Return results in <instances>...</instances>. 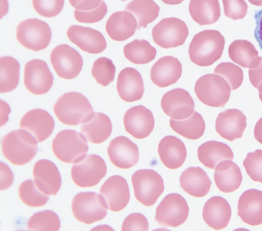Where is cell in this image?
Instances as JSON below:
<instances>
[{
	"mask_svg": "<svg viewBox=\"0 0 262 231\" xmlns=\"http://www.w3.org/2000/svg\"><path fill=\"white\" fill-rule=\"evenodd\" d=\"M125 10L132 13L138 21V29L146 28L158 16L160 7L153 0H133Z\"/></svg>",
	"mask_w": 262,
	"mask_h": 231,
	"instance_id": "e575fe53",
	"label": "cell"
},
{
	"mask_svg": "<svg viewBox=\"0 0 262 231\" xmlns=\"http://www.w3.org/2000/svg\"><path fill=\"white\" fill-rule=\"evenodd\" d=\"M112 125L110 118L102 113H95L89 121L81 126L80 132L88 141L99 144L105 141L111 135Z\"/></svg>",
	"mask_w": 262,
	"mask_h": 231,
	"instance_id": "1f68e13d",
	"label": "cell"
},
{
	"mask_svg": "<svg viewBox=\"0 0 262 231\" xmlns=\"http://www.w3.org/2000/svg\"><path fill=\"white\" fill-rule=\"evenodd\" d=\"M214 73L224 78L230 85L232 91L238 89L241 86L244 79L243 70L231 62L220 64L215 68Z\"/></svg>",
	"mask_w": 262,
	"mask_h": 231,
	"instance_id": "60d3db41",
	"label": "cell"
},
{
	"mask_svg": "<svg viewBox=\"0 0 262 231\" xmlns=\"http://www.w3.org/2000/svg\"><path fill=\"white\" fill-rule=\"evenodd\" d=\"M32 5L35 11L41 16L52 17L61 12L64 0H32Z\"/></svg>",
	"mask_w": 262,
	"mask_h": 231,
	"instance_id": "7bdbcfd3",
	"label": "cell"
},
{
	"mask_svg": "<svg viewBox=\"0 0 262 231\" xmlns=\"http://www.w3.org/2000/svg\"><path fill=\"white\" fill-rule=\"evenodd\" d=\"M254 19L256 23L254 37L262 50V9L255 11Z\"/></svg>",
	"mask_w": 262,
	"mask_h": 231,
	"instance_id": "681fc988",
	"label": "cell"
},
{
	"mask_svg": "<svg viewBox=\"0 0 262 231\" xmlns=\"http://www.w3.org/2000/svg\"><path fill=\"white\" fill-rule=\"evenodd\" d=\"M1 190H4L7 189L11 185L13 176L10 168L2 162H1Z\"/></svg>",
	"mask_w": 262,
	"mask_h": 231,
	"instance_id": "c3c4849f",
	"label": "cell"
},
{
	"mask_svg": "<svg viewBox=\"0 0 262 231\" xmlns=\"http://www.w3.org/2000/svg\"><path fill=\"white\" fill-rule=\"evenodd\" d=\"M50 60L57 75L66 79L75 78L80 72L83 65L81 55L66 44L60 45L52 51Z\"/></svg>",
	"mask_w": 262,
	"mask_h": 231,
	"instance_id": "7c38bea8",
	"label": "cell"
},
{
	"mask_svg": "<svg viewBox=\"0 0 262 231\" xmlns=\"http://www.w3.org/2000/svg\"><path fill=\"white\" fill-rule=\"evenodd\" d=\"M169 124L175 132L190 140L200 138L205 130V123L203 117L195 111L187 118L183 120L170 119Z\"/></svg>",
	"mask_w": 262,
	"mask_h": 231,
	"instance_id": "836d02e7",
	"label": "cell"
},
{
	"mask_svg": "<svg viewBox=\"0 0 262 231\" xmlns=\"http://www.w3.org/2000/svg\"><path fill=\"white\" fill-rule=\"evenodd\" d=\"M100 193L105 198L109 209L115 212L123 209L130 199L128 183L118 175L110 177L101 187Z\"/></svg>",
	"mask_w": 262,
	"mask_h": 231,
	"instance_id": "ac0fdd59",
	"label": "cell"
},
{
	"mask_svg": "<svg viewBox=\"0 0 262 231\" xmlns=\"http://www.w3.org/2000/svg\"><path fill=\"white\" fill-rule=\"evenodd\" d=\"M2 151L11 163L23 165L34 157L38 151L37 143L30 133L18 130L10 132L3 138Z\"/></svg>",
	"mask_w": 262,
	"mask_h": 231,
	"instance_id": "3957f363",
	"label": "cell"
},
{
	"mask_svg": "<svg viewBox=\"0 0 262 231\" xmlns=\"http://www.w3.org/2000/svg\"><path fill=\"white\" fill-rule=\"evenodd\" d=\"M75 218L86 224L102 220L107 214L105 200L94 192L80 193L74 198L71 205Z\"/></svg>",
	"mask_w": 262,
	"mask_h": 231,
	"instance_id": "52a82bcc",
	"label": "cell"
},
{
	"mask_svg": "<svg viewBox=\"0 0 262 231\" xmlns=\"http://www.w3.org/2000/svg\"><path fill=\"white\" fill-rule=\"evenodd\" d=\"M214 182L222 192L232 193L237 190L242 182V175L237 165L231 160H224L215 168Z\"/></svg>",
	"mask_w": 262,
	"mask_h": 231,
	"instance_id": "f1b7e54d",
	"label": "cell"
},
{
	"mask_svg": "<svg viewBox=\"0 0 262 231\" xmlns=\"http://www.w3.org/2000/svg\"><path fill=\"white\" fill-rule=\"evenodd\" d=\"M60 224V220L56 214L47 210L32 216L27 227L31 230H58Z\"/></svg>",
	"mask_w": 262,
	"mask_h": 231,
	"instance_id": "f35d334b",
	"label": "cell"
},
{
	"mask_svg": "<svg viewBox=\"0 0 262 231\" xmlns=\"http://www.w3.org/2000/svg\"><path fill=\"white\" fill-rule=\"evenodd\" d=\"M19 128L28 131L38 142H41L51 135L54 128V121L46 111L35 109L28 111L23 116Z\"/></svg>",
	"mask_w": 262,
	"mask_h": 231,
	"instance_id": "d6986e66",
	"label": "cell"
},
{
	"mask_svg": "<svg viewBox=\"0 0 262 231\" xmlns=\"http://www.w3.org/2000/svg\"><path fill=\"white\" fill-rule=\"evenodd\" d=\"M182 66L178 58L166 56L159 59L152 66L150 77L152 82L160 88L175 83L180 79Z\"/></svg>",
	"mask_w": 262,
	"mask_h": 231,
	"instance_id": "7402d4cb",
	"label": "cell"
},
{
	"mask_svg": "<svg viewBox=\"0 0 262 231\" xmlns=\"http://www.w3.org/2000/svg\"><path fill=\"white\" fill-rule=\"evenodd\" d=\"M117 90L119 97L125 102H132L141 99L144 92L141 75L133 68H124L118 75Z\"/></svg>",
	"mask_w": 262,
	"mask_h": 231,
	"instance_id": "603a6c76",
	"label": "cell"
},
{
	"mask_svg": "<svg viewBox=\"0 0 262 231\" xmlns=\"http://www.w3.org/2000/svg\"><path fill=\"white\" fill-rule=\"evenodd\" d=\"M246 126V116L235 109L226 110L220 113L215 121L216 132L221 137L230 141L241 138Z\"/></svg>",
	"mask_w": 262,
	"mask_h": 231,
	"instance_id": "ffe728a7",
	"label": "cell"
},
{
	"mask_svg": "<svg viewBox=\"0 0 262 231\" xmlns=\"http://www.w3.org/2000/svg\"><path fill=\"white\" fill-rule=\"evenodd\" d=\"M181 188L189 195L201 198L209 192L211 181L207 173L200 167H190L180 177Z\"/></svg>",
	"mask_w": 262,
	"mask_h": 231,
	"instance_id": "83f0119b",
	"label": "cell"
},
{
	"mask_svg": "<svg viewBox=\"0 0 262 231\" xmlns=\"http://www.w3.org/2000/svg\"><path fill=\"white\" fill-rule=\"evenodd\" d=\"M67 35L72 43L90 54L100 53L106 47L102 34L91 28L72 25L68 29Z\"/></svg>",
	"mask_w": 262,
	"mask_h": 231,
	"instance_id": "e0dca14e",
	"label": "cell"
},
{
	"mask_svg": "<svg viewBox=\"0 0 262 231\" xmlns=\"http://www.w3.org/2000/svg\"><path fill=\"white\" fill-rule=\"evenodd\" d=\"M138 29V23L130 12L121 11L114 13L106 22V31L114 40L124 41L132 37Z\"/></svg>",
	"mask_w": 262,
	"mask_h": 231,
	"instance_id": "4316f807",
	"label": "cell"
},
{
	"mask_svg": "<svg viewBox=\"0 0 262 231\" xmlns=\"http://www.w3.org/2000/svg\"><path fill=\"white\" fill-rule=\"evenodd\" d=\"M18 195L22 202L30 207L43 206L49 199L48 195L41 192L31 179L20 184Z\"/></svg>",
	"mask_w": 262,
	"mask_h": 231,
	"instance_id": "74e56055",
	"label": "cell"
},
{
	"mask_svg": "<svg viewBox=\"0 0 262 231\" xmlns=\"http://www.w3.org/2000/svg\"><path fill=\"white\" fill-rule=\"evenodd\" d=\"M248 1L251 4L257 6H262V0H248Z\"/></svg>",
	"mask_w": 262,
	"mask_h": 231,
	"instance_id": "db71d44e",
	"label": "cell"
},
{
	"mask_svg": "<svg viewBox=\"0 0 262 231\" xmlns=\"http://www.w3.org/2000/svg\"><path fill=\"white\" fill-rule=\"evenodd\" d=\"M71 5L76 9L89 11L95 9L101 3V0H69Z\"/></svg>",
	"mask_w": 262,
	"mask_h": 231,
	"instance_id": "7dc6e473",
	"label": "cell"
},
{
	"mask_svg": "<svg viewBox=\"0 0 262 231\" xmlns=\"http://www.w3.org/2000/svg\"><path fill=\"white\" fill-rule=\"evenodd\" d=\"M161 106L163 112L172 119L183 120L193 114L194 102L186 90L176 88L163 95Z\"/></svg>",
	"mask_w": 262,
	"mask_h": 231,
	"instance_id": "5bb4252c",
	"label": "cell"
},
{
	"mask_svg": "<svg viewBox=\"0 0 262 231\" xmlns=\"http://www.w3.org/2000/svg\"><path fill=\"white\" fill-rule=\"evenodd\" d=\"M243 165L252 180L262 183V150L249 153L243 161Z\"/></svg>",
	"mask_w": 262,
	"mask_h": 231,
	"instance_id": "b9f144b4",
	"label": "cell"
},
{
	"mask_svg": "<svg viewBox=\"0 0 262 231\" xmlns=\"http://www.w3.org/2000/svg\"><path fill=\"white\" fill-rule=\"evenodd\" d=\"M58 120L69 125H77L89 121L95 113L89 100L83 94L71 92L63 94L54 106Z\"/></svg>",
	"mask_w": 262,
	"mask_h": 231,
	"instance_id": "7a4b0ae2",
	"label": "cell"
},
{
	"mask_svg": "<svg viewBox=\"0 0 262 231\" xmlns=\"http://www.w3.org/2000/svg\"><path fill=\"white\" fill-rule=\"evenodd\" d=\"M115 72L116 68L112 60L105 57L96 60L91 71L97 82L104 87L114 80Z\"/></svg>",
	"mask_w": 262,
	"mask_h": 231,
	"instance_id": "ab89813d",
	"label": "cell"
},
{
	"mask_svg": "<svg viewBox=\"0 0 262 231\" xmlns=\"http://www.w3.org/2000/svg\"><path fill=\"white\" fill-rule=\"evenodd\" d=\"M224 14L233 20L244 18L247 12L248 5L245 0H222Z\"/></svg>",
	"mask_w": 262,
	"mask_h": 231,
	"instance_id": "f6af8a7d",
	"label": "cell"
},
{
	"mask_svg": "<svg viewBox=\"0 0 262 231\" xmlns=\"http://www.w3.org/2000/svg\"><path fill=\"white\" fill-rule=\"evenodd\" d=\"M52 148L54 155L67 163H77L86 155L89 146L82 134L71 130L59 132L53 140Z\"/></svg>",
	"mask_w": 262,
	"mask_h": 231,
	"instance_id": "277c9868",
	"label": "cell"
},
{
	"mask_svg": "<svg viewBox=\"0 0 262 231\" xmlns=\"http://www.w3.org/2000/svg\"><path fill=\"white\" fill-rule=\"evenodd\" d=\"M24 82L30 92L42 95L47 93L52 87L53 76L45 61L34 59L25 66Z\"/></svg>",
	"mask_w": 262,
	"mask_h": 231,
	"instance_id": "4fadbf2b",
	"label": "cell"
},
{
	"mask_svg": "<svg viewBox=\"0 0 262 231\" xmlns=\"http://www.w3.org/2000/svg\"><path fill=\"white\" fill-rule=\"evenodd\" d=\"M125 57L135 64L143 65L154 60L157 50L145 39H135L123 48Z\"/></svg>",
	"mask_w": 262,
	"mask_h": 231,
	"instance_id": "d590c367",
	"label": "cell"
},
{
	"mask_svg": "<svg viewBox=\"0 0 262 231\" xmlns=\"http://www.w3.org/2000/svg\"><path fill=\"white\" fill-rule=\"evenodd\" d=\"M119 1H122V2H124V1H126V0H119Z\"/></svg>",
	"mask_w": 262,
	"mask_h": 231,
	"instance_id": "9f6ffc18",
	"label": "cell"
},
{
	"mask_svg": "<svg viewBox=\"0 0 262 231\" xmlns=\"http://www.w3.org/2000/svg\"><path fill=\"white\" fill-rule=\"evenodd\" d=\"M231 217V209L227 201L220 196H214L205 203L203 209L205 222L215 230L227 227Z\"/></svg>",
	"mask_w": 262,
	"mask_h": 231,
	"instance_id": "d4e9b609",
	"label": "cell"
},
{
	"mask_svg": "<svg viewBox=\"0 0 262 231\" xmlns=\"http://www.w3.org/2000/svg\"><path fill=\"white\" fill-rule=\"evenodd\" d=\"M106 173L104 160L98 155H90L73 165L71 175L75 184L88 187L97 185Z\"/></svg>",
	"mask_w": 262,
	"mask_h": 231,
	"instance_id": "8fae6325",
	"label": "cell"
},
{
	"mask_svg": "<svg viewBox=\"0 0 262 231\" xmlns=\"http://www.w3.org/2000/svg\"><path fill=\"white\" fill-rule=\"evenodd\" d=\"M254 135L256 141L262 144V117L255 124Z\"/></svg>",
	"mask_w": 262,
	"mask_h": 231,
	"instance_id": "816d5d0a",
	"label": "cell"
},
{
	"mask_svg": "<svg viewBox=\"0 0 262 231\" xmlns=\"http://www.w3.org/2000/svg\"><path fill=\"white\" fill-rule=\"evenodd\" d=\"M258 89L259 91V97L262 102V82L259 85Z\"/></svg>",
	"mask_w": 262,
	"mask_h": 231,
	"instance_id": "11a10c76",
	"label": "cell"
},
{
	"mask_svg": "<svg viewBox=\"0 0 262 231\" xmlns=\"http://www.w3.org/2000/svg\"><path fill=\"white\" fill-rule=\"evenodd\" d=\"M51 35L49 25L36 18L20 22L16 29L17 41L25 48L34 51L46 48L50 42Z\"/></svg>",
	"mask_w": 262,
	"mask_h": 231,
	"instance_id": "ba28073f",
	"label": "cell"
},
{
	"mask_svg": "<svg viewBox=\"0 0 262 231\" xmlns=\"http://www.w3.org/2000/svg\"><path fill=\"white\" fill-rule=\"evenodd\" d=\"M126 132L138 139L148 137L152 132L155 120L150 110L143 106H137L129 109L123 117Z\"/></svg>",
	"mask_w": 262,
	"mask_h": 231,
	"instance_id": "9a60e30c",
	"label": "cell"
},
{
	"mask_svg": "<svg viewBox=\"0 0 262 231\" xmlns=\"http://www.w3.org/2000/svg\"><path fill=\"white\" fill-rule=\"evenodd\" d=\"M189 214L185 198L177 193L165 196L156 210L155 219L161 225L176 227L183 224Z\"/></svg>",
	"mask_w": 262,
	"mask_h": 231,
	"instance_id": "30bf717a",
	"label": "cell"
},
{
	"mask_svg": "<svg viewBox=\"0 0 262 231\" xmlns=\"http://www.w3.org/2000/svg\"><path fill=\"white\" fill-rule=\"evenodd\" d=\"M164 3L170 5H178L181 4L184 0H161Z\"/></svg>",
	"mask_w": 262,
	"mask_h": 231,
	"instance_id": "f5cc1de1",
	"label": "cell"
},
{
	"mask_svg": "<svg viewBox=\"0 0 262 231\" xmlns=\"http://www.w3.org/2000/svg\"><path fill=\"white\" fill-rule=\"evenodd\" d=\"M249 77L252 86L258 88L262 82V58L260 65L256 68L249 70Z\"/></svg>",
	"mask_w": 262,
	"mask_h": 231,
	"instance_id": "f907efd6",
	"label": "cell"
},
{
	"mask_svg": "<svg viewBox=\"0 0 262 231\" xmlns=\"http://www.w3.org/2000/svg\"><path fill=\"white\" fill-rule=\"evenodd\" d=\"M237 215L246 224L256 226L262 224V191L250 189L239 198Z\"/></svg>",
	"mask_w": 262,
	"mask_h": 231,
	"instance_id": "cb8c5ba5",
	"label": "cell"
},
{
	"mask_svg": "<svg viewBox=\"0 0 262 231\" xmlns=\"http://www.w3.org/2000/svg\"><path fill=\"white\" fill-rule=\"evenodd\" d=\"M188 9L192 18L200 26L214 24L221 15L219 0H190Z\"/></svg>",
	"mask_w": 262,
	"mask_h": 231,
	"instance_id": "d6a6232c",
	"label": "cell"
},
{
	"mask_svg": "<svg viewBox=\"0 0 262 231\" xmlns=\"http://www.w3.org/2000/svg\"><path fill=\"white\" fill-rule=\"evenodd\" d=\"M228 55L230 59L243 68L254 69L260 64L261 58L254 46L245 39H237L230 45Z\"/></svg>",
	"mask_w": 262,
	"mask_h": 231,
	"instance_id": "4dcf8cb0",
	"label": "cell"
},
{
	"mask_svg": "<svg viewBox=\"0 0 262 231\" xmlns=\"http://www.w3.org/2000/svg\"><path fill=\"white\" fill-rule=\"evenodd\" d=\"M151 35L157 45L169 49L183 45L188 35V29L185 23L178 18H165L155 26Z\"/></svg>",
	"mask_w": 262,
	"mask_h": 231,
	"instance_id": "9c48e42d",
	"label": "cell"
},
{
	"mask_svg": "<svg viewBox=\"0 0 262 231\" xmlns=\"http://www.w3.org/2000/svg\"><path fill=\"white\" fill-rule=\"evenodd\" d=\"M37 187L47 195H55L59 190L61 179L56 165L51 161L42 159L34 164L33 171Z\"/></svg>",
	"mask_w": 262,
	"mask_h": 231,
	"instance_id": "44dd1931",
	"label": "cell"
},
{
	"mask_svg": "<svg viewBox=\"0 0 262 231\" xmlns=\"http://www.w3.org/2000/svg\"><path fill=\"white\" fill-rule=\"evenodd\" d=\"M194 92L204 104L214 108L223 107L229 99L231 88L222 76L216 74H208L197 80Z\"/></svg>",
	"mask_w": 262,
	"mask_h": 231,
	"instance_id": "5b68a950",
	"label": "cell"
},
{
	"mask_svg": "<svg viewBox=\"0 0 262 231\" xmlns=\"http://www.w3.org/2000/svg\"><path fill=\"white\" fill-rule=\"evenodd\" d=\"M198 157L199 161L204 166L215 169L221 162L232 160L233 154L227 144L216 141H209L198 148Z\"/></svg>",
	"mask_w": 262,
	"mask_h": 231,
	"instance_id": "f546056e",
	"label": "cell"
},
{
	"mask_svg": "<svg viewBox=\"0 0 262 231\" xmlns=\"http://www.w3.org/2000/svg\"><path fill=\"white\" fill-rule=\"evenodd\" d=\"M158 152L163 164L171 170L180 167L187 156L184 143L180 139L171 135L166 136L161 140Z\"/></svg>",
	"mask_w": 262,
	"mask_h": 231,
	"instance_id": "484cf974",
	"label": "cell"
},
{
	"mask_svg": "<svg viewBox=\"0 0 262 231\" xmlns=\"http://www.w3.org/2000/svg\"><path fill=\"white\" fill-rule=\"evenodd\" d=\"M148 222L146 218L140 213H132L124 220L121 230H148Z\"/></svg>",
	"mask_w": 262,
	"mask_h": 231,
	"instance_id": "bcb514c9",
	"label": "cell"
},
{
	"mask_svg": "<svg viewBox=\"0 0 262 231\" xmlns=\"http://www.w3.org/2000/svg\"><path fill=\"white\" fill-rule=\"evenodd\" d=\"M107 152L111 162L120 169H129L136 165L139 160V152L137 145L123 136L113 139Z\"/></svg>",
	"mask_w": 262,
	"mask_h": 231,
	"instance_id": "2e32d148",
	"label": "cell"
},
{
	"mask_svg": "<svg viewBox=\"0 0 262 231\" xmlns=\"http://www.w3.org/2000/svg\"><path fill=\"white\" fill-rule=\"evenodd\" d=\"M19 64L10 56L0 59V92L7 93L15 89L18 85Z\"/></svg>",
	"mask_w": 262,
	"mask_h": 231,
	"instance_id": "8d00e7d4",
	"label": "cell"
},
{
	"mask_svg": "<svg viewBox=\"0 0 262 231\" xmlns=\"http://www.w3.org/2000/svg\"><path fill=\"white\" fill-rule=\"evenodd\" d=\"M225 43V38L219 31H202L194 36L189 45L190 59L199 66H211L221 58Z\"/></svg>",
	"mask_w": 262,
	"mask_h": 231,
	"instance_id": "6da1fadb",
	"label": "cell"
},
{
	"mask_svg": "<svg viewBox=\"0 0 262 231\" xmlns=\"http://www.w3.org/2000/svg\"><path fill=\"white\" fill-rule=\"evenodd\" d=\"M105 3L102 1L98 7L89 11L74 10L75 18L80 23H94L101 20L107 12Z\"/></svg>",
	"mask_w": 262,
	"mask_h": 231,
	"instance_id": "ee69618b",
	"label": "cell"
},
{
	"mask_svg": "<svg viewBox=\"0 0 262 231\" xmlns=\"http://www.w3.org/2000/svg\"><path fill=\"white\" fill-rule=\"evenodd\" d=\"M136 199L145 206L153 205L164 190L161 176L152 170L136 171L132 177Z\"/></svg>",
	"mask_w": 262,
	"mask_h": 231,
	"instance_id": "8992f818",
	"label": "cell"
}]
</instances>
